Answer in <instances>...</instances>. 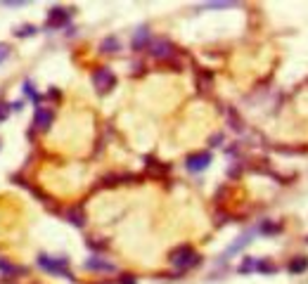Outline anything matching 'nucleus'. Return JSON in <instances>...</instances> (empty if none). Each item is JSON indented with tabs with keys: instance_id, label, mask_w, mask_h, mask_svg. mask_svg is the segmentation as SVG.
Here are the masks:
<instances>
[{
	"instance_id": "obj_1",
	"label": "nucleus",
	"mask_w": 308,
	"mask_h": 284,
	"mask_svg": "<svg viewBox=\"0 0 308 284\" xmlns=\"http://www.w3.org/2000/svg\"><path fill=\"white\" fill-rule=\"evenodd\" d=\"M168 260H171V265L178 268V270H190V268H195L197 263H199V254L192 249V246H178L173 249L171 254H168Z\"/></svg>"
},
{
	"instance_id": "obj_2",
	"label": "nucleus",
	"mask_w": 308,
	"mask_h": 284,
	"mask_svg": "<svg viewBox=\"0 0 308 284\" xmlns=\"http://www.w3.org/2000/svg\"><path fill=\"white\" fill-rule=\"evenodd\" d=\"M38 265H40V270L50 272V275H57V277H67V280H74V275L69 272L67 260H64V258H53V256H45V254H40V256H38Z\"/></svg>"
},
{
	"instance_id": "obj_3",
	"label": "nucleus",
	"mask_w": 308,
	"mask_h": 284,
	"mask_svg": "<svg viewBox=\"0 0 308 284\" xmlns=\"http://www.w3.org/2000/svg\"><path fill=\"white\" fill-rule=\"evenodd\" d=\"M93 85L95 90L100 95H107L114 85H116V76H114V71H109L107 67L102 69H95L93 71Z\"/></svg>"
},
{
	"instance_id": "obj_4",
	"label": "nucleus",
	"mask_w": 308,
	"mask_h": 284,
	"mask_svg": "<svg viewBox=\"0 0 308 284\" xmlns=\"http://www.w3.org/2000/svg\"><path fill=\"white\" fill-rule=\"evenodd\" d=\"M149 52H152V57H157V59H168V57H173L175 48L168 38H154V41L149 43Z\"/></svg>"
},
{
	"instance_id": "obj_5",
	"label": "nucleus",
	"mask_w": 308,
	"mask_h": 284,
	"mask_svg": "<svg viewBox=\"0 0 308 284\" xmlns=\"http://www.w3.org/2000/svg\"><path fill=\"white\" fill-rule=\"evenodd\" d=\"M209 163H211V154L209 152H199V154H192V156L185 159V168L190 173H201Z\"/></svg>"
},
{
	"instance_id": "obj_6",
	"label": "nucleus",
	"mask_w": 308,
	"mask_h": 284,
	"mask_svg": "<svg viewBox=\"0 0 308 284\" xmlns=\"http://www.w3.org/2000/svg\"><path fill=\"white\" fill-rule=\"evenodd\" d=\"M53 109H45V107H38L36 109V114H33V128L36 130H40V133H45L50 126H53Z\"/></svg>"
},
{
	"instance_id": "obj_7",
	"label": "nucleus",
	"mask_w": 308,
	"mask_h": 284,
	"mask_svg": "<svg viewBox=\"0 0 308 284\" xmlns=\"http://www.w3.org/2000/svg\"><path fill=\"white\" fill-rule=\"evenodd\" d=\"M69 17H71V12H69V10H64V7H53V10L48 12V19H50L48 24H50L53 28L64 26V24L69 22Z\"/></svg>"
},
{
	"instance_id": "obj_8",
	"label": "nucleus",
	"mask_w": 308,
	"mask_h": 284,
	"mask_svg": "<svg viewBox=\"0 0 308 284\" xmlns=\"http://www.w3.org/2000/svg\"><path fill=\"white\" fill-rule=\"evenodd\" d=\"M85 268L90 272H114L116 270V265L109 263V260H105V258H88Z\"/></svg>"
},
{
	"instance_id": "obj_9",
	"label": "nucleus",
	"mask_w": 308,
	"mask_h": 284,
	"mask_svg": "<svg viewBox=\"0 0 308 284\" xmlns=\"http://www.w3.org/2000/svg\"><path fill=\"white\" fill-rule=\"evenodd\" d=\"M149 28L147 26H140L138 31H135L133 36V50H142V48H147L149 45Z\"/></svg>"
},
{
	"instance_id": "obj_10",
	"label": "nucleus",
	"mask_w": 308,
	"mask_h": 284,
	"mask_svg": "<svg viewBox=\"0 0 308 284\" xmlns=\"http://www.w3.org/2000/svg\"><path fill=\"white\" fill-rule=\"evenodd\" d=\"M67 220L71 223V225H76V228H83V225H85V216H83V208H79V206L69 208V211H67Z\"/></svg>"
},
{
	"instance_id": "obj_11",
	"label": "nucleus",
	"mask_w": 308,
	"mask_h": 284,
	"mask_svg": "<svg viewBox=\"0 0 308 284\" xmlns=\"http://www.w3.org/2000/svg\"><path fill=\"white\" fill-rule=\"evenodd\" d=\"M100 50H102V52H116V50H121V43L116 41L114 36H109V38H105V41H102Z\"/></svg>"
},
{
	"instance_id": "obj_12",
	"label": "nucleus",
	"mask_w": 308,
	"mask_h": 284,
	"mask_svg": "<svg viewBox=\"0 0 308 284\" xmlns=\"http://www.w3.org/2000/svg\"><path fill=\"white\" fill-rule=\"evenodd\" d=\"M308 270V258H294L292 263H289V272H304Z\"/></svg>"
},
{
	"instance_id": "obj_13",
	"label": "nucleus",
	"mask_w": 308,
	"mask_h": 284,
	"mask_svg": "<svg viewBox=\"0 0 308 284\" xmlns=\"http://www.w3.org/2000/svg\"><path fill=\"white\" fill-rule=\"evenodd\" d=\"M0 270L2 272H7V275H19V268H14L12 263H10V260H5V258H0Z\"/></svg>"
},
{
	"instance_id": "obj_14",
	"label": "nucleus",
	"mask_w": 308,
	"mask_h": 284,
	"mask_svg": "<svg viewBox=\"0 0 308 284\" xmlns=\"http://www.w3.org/2000/svg\"><path fill=\"white\" fill-rule=\"evenodd\" d=\"M33 33H36V26H31V24H24V26H19L14 31V36H19V38L22 36H33Z\"/></svg>"
},
{
	"instance_id": "obj_15",
	"label": "nucleus",
	"mask_w": 308,
	"mask_h": 284,
	"mask_svg": "<svg viewBox=\"0 0 308 284\" xmlns=\"http://www.w3.org/2000/svg\"><path fill=\"white\" fill-rule=\"evenodd\" d=\"M24 93H28V97H31V100H36V102L40 100V95L36 93V88H33V83H31V81H24Z\"/></svg>"
},
{
	"instance_id": "obj_16",
	"label": "nucleus",
	"mask_w": 308,
	"mask_h": 284,
	"mask_svg": "<svg viewBox=\"0 0 308 284\" xmlns=\"http://www.w3.org/2000/svg\"><path fill=\"white\" fill-rule=\"evenodd\" d=\"M256 263L258 260H254V258H247L244 263L240 265V272H252V270H256Z\"/></svg>"
},
{
	"instance_id": "obj_17",
	"label": "nucleus",
	"mask_w": 308,
	"mask_h": 284,
	"mask_svg": "<svg viewBox=\"0 0 308 284\" xmlns=\"http://www.w3.org/2000/svg\"><path fill=\"white\" fill-rule=\"evenodd\" d=\"M10 52H12V50H10V45H7V43H0V64L10 57Z\"/></svg>"
},
{
	"instance_id": "obj_18",
	"label": "nucleus",
	"mask_w": 308,
	"mask_h": 284,
	"mask_svg": "<svg viewBox=\"0 0 308 284\" xmlns=\"http://www.w3.org/2000/svg\"><path fill=\"white\" fill-rule=\"evenodd\" d=\"M7 116H10V104H7V102H0V123L5 121Z\"/></svg>"
},
{
	"instance_id": "obj_19",
	"label": "nucleus",
	"mask_w": 308,
	"mask_h": 284,
	"mask_svg": "<svg viewBox=\"0 0 308 284\" xmlns=\"http://www.w3.org/2000/svg\"><path fill=\"white\" fill-rule=\"evenodd\" d=\"M119 282H121V284H135L138 280H135L133 275H121V280H119Z\"/></svg>"
},
{
	"instance_id": "obj_20",
	"label": "nucleus",
	"mask_w": 308,
	"mask_h": 284,
	"mask_svg": "<svg viewBox=\"0 0 308 284\" xmlns=\"http://www.w3.org/2000/svg\"><path fill=\"white\" fill-rule=\"evenodd\" d=\"M0 145H2V142H0Z\"/></svg>"
}]
</instances>
